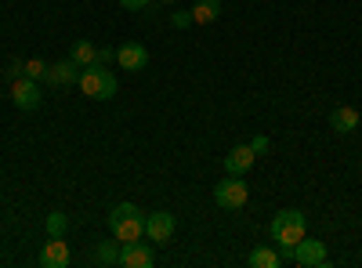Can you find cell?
<instances>
[{
  "label": "cell",
  "instance_id": "cb8c5ba5",
  "mask_svg": "<svg viewBox=\"0 0 362 268\" xmlns=\"http://www.w3.org/2000/svg\"><path fill=\"white\" fill-rule=\"evenodd\" d=\"M250 148H254L257 156H264V153H268V138H264V134H261V138H254V141H250Z\"/></svg>",
  "mask_w": 362,
  "mask_h": 268
},
{
  "label": "cell",
  "instance_id": "7c38bea8",
  "mask_svg": "<svg viewBox=\"0 0 362 268\" xmlns=\"http://www.w3.org/2000/svg\"><path fill=\"white\" fill-rule=\"evenodd\" d=\"M254 160H257V153H254L250 145H235L232 153L225 156V170H228V174H247V170L254 167Z\"/></svg>",
  "mask_w": 362,
  "mask_h": 268
},
{
  "label": "cell",
  "instance_id": "30bf717a",
  "mask_svg": "<svg viewBox=\"0 0 362 268\" xmlns=\"http://www.w3.org/2000/svg\"><path fill=\"white\" fill-rule=\"evenodd\" d=\"M116 62L127 73H141V69H148V51H145V44H124V47H116Z\"/></svg>",
  "mask_w": 362,
  "mask_h": 268
},
{
  "label": "cell",
  "instance_id": "7402d4cb",
  "mask_svg": "<svg viewBox=\"0 0 362 268\" xmlns=\"http://www.w3.org/2000/svg\"><path fill=\"white\" fill-rule=\"evenodd\" d=\"M148 4H153V0H119V8H124V11H145Z\"/></svg>",
  "mask_w": 362,
  "mask_h": 268
},
{
  "label": "cell",
  "instance_id": "ffe728a7",
  "mask_svg": "<svg viewBox=\"0 0 362 268\" xmlns=\"http://www.w3.org/2000/svg\"><path fill=\"white\" fill-rule=\"evenodd\" d=\"M170 25H177V29L196 25V22H192V11H174V15H170Z\"/></svg>",
  "mask_w": 362,
  "mask_h": 268
},
{
  "label": "cell",
  "instance_id": "8fae6325",
  "mask_svg": "<svg viewBox=\"0 0 362 268\" xmlns=\"http://www.w3.org/2000/svg\"><path fill=\"white\" fill-rule=\"evenodd\" d=\"M80 73H83V66H76L73 58H62V62L47 66V76H44V80H47L51 87H62V83L69 87V83H76V80H80Z\"/></svg>",
  "mask_w": 362,
  "mask_h": 268
},
{
  "label": "cell",
  "instance_id": "d6986e66",
  "mask_svg": "<svg viewBox=\"0 0 362 268\" xmlns=\"http://www.w3.org/2000/svg\"><path fill=\"white\" fill-rule=\"evenodd\" d=\"M22 76H29V80H44V76H47V62H40V58H29L25 69H22Z\"/></svg>",
  "mask_w": 362,
  "mask_h": 268
},
{
  "label": "cell",
  "instance_id": "8992f818",
  "mask_svg": "<svg viewBox=\"0 0 362 268\" xmlns=\"http://www.w3.org/2000/svg\"><path fill=\"white\" fill-rule=\"evenodd\" d=\"M174 228H177V225H174V214H170V211H153V214L145 218V235H148L153 243H170Z\"/></svg>",
  "mask_w": 362,
  "mask_h": 268
},
{
  "label": "cell",
  "instance_id": "44dd1931",
  "mask_svg": "<svg viewBox=\"0 0 362 268\" xmlns=\"http://www.w3.org/2000/svg\"><path fill=\"white\" fill-rule=\"evenodd\" d=\"M22 69H25V62H18V58H11V62L4 66V76H8V80H18V76H22Z\"/></svg>",
  "mask_w": 362,
  "mask_h": 268
},
{
  "label": "cell",
  "instance_id": "52a82bcc",
  "mask_svg": "<svg viewBox=\"0 0 362 268\" xmlns=\"http://www.w3.org/2000/svg\"><path fill=\"white\" fill-rule=\"evenodd\" d=\"M11 102L18 105V109H40V87H37V80H29V76H18V80H11Z\"/></svg>",
  "mask_w": 362,
  "mask_h": 268
},
{
  "label": "cell",
  "instance_id": "7a4b0ae2",
  "mask_svg": "<svg viewBox=\"0 0 362 268\" xmlns=\"http://www.w3.org/2000/svg\"><path fill=\"white\" fill-rule=\"evenodd\" d=\"M109 228L119 243H134L145 235V214L138 211L134 203H116L109 211Z\"/></svg>",
  "mask_w": 362,
  "mask_h": 268
},
{
  "label": "cell",
  "instance_id": "2e32d148",
  "mask_svg": "<svg viewBox=\"0 0 362 268\" xmlns=\"http://www.w3.org/2000/svg\"><path fill=\"white\" fill-rule=\"evenodd\" d=\"M247 264H250V268H279V264H283V257H279L276 250H272V247H257V250L247 257Z\"/></svg>",
  "mask_w": 362,
  "mask_h": 268
},
{
  "label": "cell",
  "instance_id": "3957f363",
  "mask_svg": "<svg viewBox=\"0 0 362 268\" xmlns=\"http://www.w3.org/2000/svg\"><path fill=\"white\" fill-rule=\"evenodd\" d=\"M80 91L87 95V98H95V102H109L112 95H116V76L105 69V66H87L83 73H80Z\"/></svg>",
  "mask_w": 362,
  "mask_h": 268
},
{
  "label": "cell",
  "instance_id": "e0dca14e",
  "mask_svg": "<svg viewBox=\"0 0 362 268\" xmlns=\"http://www.w3.org/2000/svg\"><path fill=\"white\" fill-rule=\"evenodd\" d=\"M95 261H98V264H119V240H112V243H98Z\"/></svg>",
  "mask_w": 362,
  "mask_h": 268
},
{
  "label": "cell",
  "instance_id": "4fadbf2b",
  "mask_svg": "<svg viewBox=\"0 0 362 268\" xmlns=\"http://www.w3.org/2000/svg\"><path fill=\"white\" fill-rule=\"evenodd\" d=\"M358 109H351V105H341V109H334L329 112V127H334L337 134H351L355 127H358Z\"/></svg>",
  "mask_w": 362,
  "mask_h": 268
},
{
  "label": "cell",
  "instance_id": "9c48e42d",
  "mask_svg": "<svg viewBox=\"0 0 362 268\" xmlns=\"http://www.w3.org/2000/svg\"><path fill=\"white\" fill-rule=\"evenodd\" d=\"M156 261V254H153V247L148 243H119V264L124 268H148Z\"/></svg>",
  "mask_w": 362,
  "mask_h": 268
},
{
  "label": "cell",
  "instance_id": "d4e9b609",
  "mask_svg": "<svg viewBox=\"0 0 362 268\" xmlns=\"http://www.w3.org/2000/svg\"><path fill=\"white\" fill-rule=\"evenodd\" d=\"M160 4H174V0H160Z\"/></svg>",
  "mask_w": 362,
  "mask_h": 268
},
{
  "label": "cell",
  "instance_id": "ba28073f",
  "mask_svg": "<svg viewBox=\"0 0 362 268\" xmlns=\"http://www.w3.org/2000/svg\"><path fill=\"white\" fill-rule=\"evenodd\" d=\"M69 243H66V235H47V243L40 250V264L44 268H66L69 264Z\"/></svg>",
  "mask_w": 362,
  "mask_h": 268
},
{
  "label": "cell",
  "instance_id": "ac0fdd59",
  "mask_svg": "<svg viewBox=\"0 0 362 268\" xmlns=\"http://www.w3.org/2000/svg\"><path fill=\"white\" fill-rule=\"evenodd\" d=\"M66 228H69V218L62 211H51L47 214V235H66Z\"/></svg>",
  "mask_w": 362,
  "mask_h": 268
},
{
  "label": "cell",
  "instance_id": "5bb4252c",
  "mask_svg": "<svg viewBox=\"0 0 362 268\" xmlns=\"http://www.w3.org/2000/svg\"><path fill=\"white\" fill-rule=\"evenodd\" d=\"M221 15V0H196V8H192V22L196 25H210Z\"/></svg>",
  "mask_w": 362,
  "mask_h": 268
},
{
  "label": "cell",
  "instance_id": "5b68a950",
  "mask_svg": "<svg viewBox=\"0 0 362 268\" xmlns=\"http://www.w3.org/2000/svg\"><path fill=\"white\" fill-rule=\"evenodd\" d=\"M329 257H326V243H319V240H300L297 247H293V264H300V268H322Z\"/></svg>",
  "mask_w": 362,
  "mask_h": 268
},
{
  "label": "cell",
  "instance_id": "6da1fadb",
  "mask_svg": "<svg viewBox=\"0 0 362 268\" xmlns=\"http://www.w3.org/2000/svg\"><path fill=\"white\" fill-rule=\"evenodd\" d=\"M305 232H308V218H305V211H293V206L279 211L268 225V235H272V243H279L283 261H293V247L305 240Z\"/></svg>",
  "mask_w": 362,
  "mask_h": 268
},
{
  "label": "cell",
  "instance_id": "9a60e30c",
  "mask_svg": "<svg viewBox=\"0 0 362 268\" xmlns=\"http://www.w3.org/2000/svg\"><path fill=\"white\" fill-rule=\"evenodd\" d=\"M69 58H73V62L76 66H95V58H98V47L95 44H90V40H73V51H69Z\"/></svg>",
  "mask_w": 362,
  "mask_h": 268
},
{
  "label": "cell",
  "instance_id": "277c9868",
  "mask_svg": "<svg viewBox=\"0 0 362 268\" xmlns=\"http://www.w3.org/2000/svg\"><path fill=\"white\" fill-rule=\"evenodd\" d=\"M250 199V185L243 182V174H228L225 182L214 185V203L225 206V211H243Z\"/></svg>",
  "mask_w": 362,
  "mask_h": 268
},
{
  "label": "cell",
  "instance_id": "603a6c76",
  "mask_svg": "<svg viewBox=\"0 0 362 268\" xmlns=\"http://www.w3.org/2000/svg\"><path fill=\"white\" fill-rule=\"evenodd\" d=\"M109 62H116V51H112V47H98L95 66H109Z\"/></svg>",
  "mask_w": 362,
  "mask_h": 268
}]
</instances>
